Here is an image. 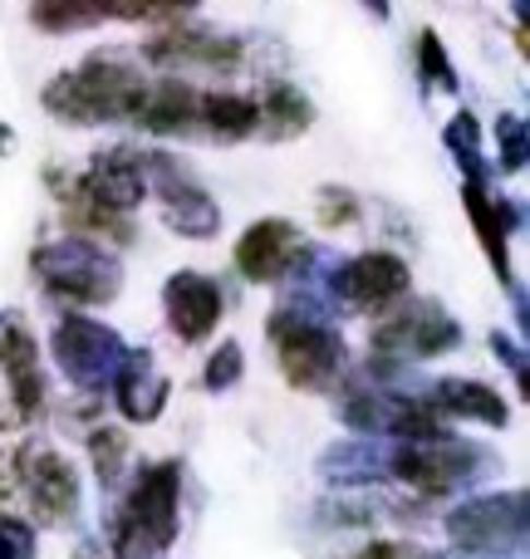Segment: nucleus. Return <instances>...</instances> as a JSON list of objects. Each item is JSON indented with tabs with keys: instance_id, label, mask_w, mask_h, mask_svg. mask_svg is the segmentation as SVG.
Instances as JSON below:
<instances>
[{
	"instance_id": "obj_1",
	"label": "nucleus",
	"mask_w": 530,
	"mask_h": 559,
	"mask_svg": "<svg viewBox=\"0 0 530 559\" xmlns=\"http://www.w3.org/2000/svg\"><path fill=\"white\" fill-rule=\"evenodd\" d=\"M143 94H148V84L133 59L98 49L84 64L49 79L39 104H45V114L59 118V123L89 128V123H128L133 108L143 104Z\"/></svg>"
},
{
	"instance_id": "obj_2",
	"label": "nucleus",
	"mask_w": 530,
	"mask_h": 559,
	"mask_svg": "<svg viewBox=\"0 0 530 559\" xmlns=\"http://www.w3.org/2000/svg\"><path fill=\"white\" fill-rule=\"evenodd\" d=\"M35 271L55 295L74 299V305H104V299L118 295V265L89 241L39 246Z\"/></svg>"
},
{
	"instance_id": "obj_3",
	"label": "nucleus",
	"mask_w": 530,
	"mask_h": 559,
	"mask_svg": "<svg viewBox=\"0 0 530 559\" xmlns=\"http://www.w3.org/2000/svg\"><path fill=\"white\" fill-rule=\"evenodd\" d=\"M270 334H275L280 348V368H285V378L295 388H325L344 364V344L325 324H309L299 314H275Z\"/></svg>"
},
{
	"instance_id": "obj_4",
	"label": "nucleus",
	"mask_w": 530,
	"mask_h": 559,
	"mask_svg": "<svg viewBox=\"0 0 530 559\" xmlns=\"http://www.w3.org/2000/svg\"><path fill=\"white\" fill-rule=\"evenodd\" d=\"M143 177L157 187V202H163V222L182 236H212L222 226L216 202L167 157H143Z\"/></svg>"
},
{
	"instance_id": "obj_5",
	"label": "nucleus",
	"mask_w": 530,
	"mask_h": 559,
	"mask_svg": "<svg viewBox=\"0 0 530 559\" xmlns=\"http://www.w3.org/2000/svg\"><path fill=\"white\" fill-rule=\"evenodd\" d=\"M447 531L467 550H511L526 535V501L521 496H486L467 501L462 511L447 515Z\"/></svg>"
},
{
	"instance_id": "obj_6",
	"label": "nucleus",
	"mask_w": 530,
	"mask_h": 559,
	"mask_svg": "<svg viewBox=\"0 0 530 559\" xmlns=\"http://www.w3.org/2000/svg\"><path fill=\"white\" fill-rule=\"evenodd\" d=\"M143 55L153 64H202V69H226L242 59V39L236 35H216V29L202 25H167L163 35H153L143 45Z\"/></svg>"
},
{
	"instance_id": "obj_7",
	"label": "nucleus",
	"mask_w": 530,
	"mask_h": 559,
	"mask_svg": "<svg viewBox=\"0 0 530 559\" xmlns=\"http://www.w3.org/2000/svg\"><path fill=\"white\" fill-rule=\"evenodd\" d=\"M163 305H167L173 334L187 338V344H197V338H207L216 329V319H222V289H216V280L182 271V275L167 280Z\"/></svg>"
},
{
	"instance_id": "obj_8",
	"label": "nucleus",
	"mask_w": 530,
	"mask_h": 559,
	"mask_svg": "<svg viewBox=\"0 0 530 559\" xmlns=\"http://www.w3.org/2000/svg\"><path fill=\"white\" fill-rule=\"evenodd\" d=\"M177 531V466H157L138 481L128 501V540L167 545Z\"/></svg>"
},
{
	"instance_id": "obj_9",
	"label": "nucleus",
	"mask_w": 530,
	"mask_h": 559,
	"mask_svg": "<svg viewBox=\"0 0 530 559\" xmlns=\"http://www.w3.org/2000/svg\"><path fill=\"white\" fill-rule=\"evenodd\" d=\"M299 231L290 222H280V216H270V222H256L251 231L236 241V265H242L246 280H256V285H266V280H280L290 271V265L299 261Z\"/></svg>"
},
{
	"instance_id": "obj_10",
	"label": "nucleus",
	"mask_w": 530,
	"mask_h": 559,
	"mask_svg": "<svg viewBox=\"0 0 530 559\" xmlns=\"http://www.w3.org/2000/svg\"><path fill=\"white\" fill-rule=\"evenodd\" d=\"M79 192H84L94 206L114 212V216L133 212V206L148 197L143 157H133V153H98L94 157V173L79 182Z\"/></svg>"
},
{
	"instance_id": "obj_11",
	"label": "nucleus",
	"mask_w": 530,
	"mask_h": 559,
	"mask_svg": "<svg viewBox=\"0 0 530 559\" xmlns=\"http://www.w3.org/2000/svg\"><path fill=\"white\" fill-rule=\"evenodd\" d=\"M334 289L349 299V305H364V309L388 305V299H398L408 289V265L388 251L354 255V261L334 275Z\"/></svg>"
},
{
	"instance_id": "obj_12",
	"label": "nucleus",
	"mask_w": 530,
	"mask_h": 559,
	"mask_svg": "<svg viewBox=\"0 0 530 559\" xmlns=\"http://www.w3.org/2000/svg\"><path fill=\"white\" fill-rule=\"evenodd\" d=\"M374 344L378 348H408V354L427 358V354H443V348L457 344V324L437 305H413L398 319H388V324L374 334Z\"/></svg>"
},
{
	"instance_id": "obj_13",
	"label": "nucleus",
	"mask_w": 530,
	"mask_h": 559,
	"mask_svg": "<svg viewBox=\"0 0 530 559\" xmlns=\"http://www.w3.org/2000/svg\"><path fill=\"white\" fill-rule=\"evenodd\" d=\"M197 94L202 88L182 84V79H163L143 94V104L133 108L128 123H138L143 133H157V138H177L187 128H197Z\"/></svg>"
},
{
	"instance_id": "obj_14",
	"label": "nucleus",
	"mask_w": 530,
	"mask_h": 559,
	"mask_svg": "<svg viewBox=\"0 0 530 559\" xmlns=\"http://www.w3.org/2000/svg\"><path fill=\"white\" fill-rule=\"evenodd\" d=\"M55 354L74 378H98V373H108V364L118 358V338L108 334L104 324L64 319V324L55 329Z\"/></svg>"
},
{
	"instance_id": "obj_15",
	"label": "nucleus",
	"mask_w": 530,
	"mask_h": 559,
	"mask_svg": "<svg viewBox=\"0 0 530 559\" xmlns=\"http://www.w3.org/2000/svg\"><path fill=\"white\" fill-rule=\"evenodd\" d=\"M309 118H315L309 98L299 94V88H290V84H270L266 94L256 98V133L275 138V143H285V138H299L309 128Z\"/></svg>"
},
{
	"instance_id": "obj_16",
	"label": "nucleus",
	"mask_w": 530,
	"mask_h": 559,
	"mask_svg": "<svg viewBox=\"0 0 530 559\" xmlns=\"http://www.w3.org/2000/svg\"><path fill=\"white\" fill-rule=\"evenodd\" d=\"M197 123L212 128L226 143H242V138L256 133V98L226 94V88H207V94H197Z\"/></svg>"
},
{
	"instance_id": "obj_17",
	"label": "nucleus",
	"mask_w": 530,
	"mask_h": 559,
	"mask_svg": "<svg viewBox=\"0 0 530 559\" xmlns=\"http://www.w3.org/2000/svg\"><path fill=\"white\" fill-rule=\"evenodd\" d=\"M0 368L15 378V397L25 407L39 403V373H35V338L15 314H0Z\"/></svg>"
},
{
	"instance_id": "obj_18",
	"label": "nucleus",
	"mask_w": 530,
	"mask_h": 559,
	"mask_svg": "<svg viewBox=\"0 0 530 559\" xmlns=\"http://www.w3.org/2000/svg\"><path fill=\"white\" fill-rule=\"evenodd\" d=\"M114 20V0H30V25L45 35H79Z\"/></svg>"
},
{
	"instance_id": "obj_19",
	"label": "nucleus",
	"mask_w": 530,
	"mask_h": 559,
	"mask_svg": "<svg viewBox=\"0 0 530 559\" xmlns=\"http://www.w3.org/2000/svg\"><path fill=\"white\" fill-rule=\"evenodd\" d=\"M25 481H30V496L39 501V511H45L49 521H59V515L74 511L79 486H74V472H69L59 456L39 452L35 462H25Z\"/></svg>"
},
{
	"instance_id": "obj_20",
	"label": "nucleus",
	"mask_w": 530,
	"mask_h": 559,
	"mask_svg": "<svg viewBox=\"0 0 530 559\" xmlns=\"http://www.w3.org/2000/svg\"><path fill=\"white\" fill-rule=\"evenodd\" d=\"M437 403H443L447 413H457V417H476V423H486V427H506V403L486 383L447 378V383L437 388Z\"/></svg>"
},
{
	"instance_id": "obj_21",
	"label": "nucleus",
	"mask_w": 530,
	"mask_h": 559,
	"mask_svg": "<svg viewBox=\"0 0 530 559\" xmlns=\"http://www.w3.org/2000/svg\"><path fill=\"white\" fill-rule=\"evenodd\" d=\"M467 212H472V226H476V236H482V246H486V255H492V265L506 275V216H502V202H492V197L482 192V182H467Z\"/></svg>"
},
{
	"instance_id": "obj_22",
	"label": "nucleus",
	"mask_w": 530,
	"mask_h": 559,
	"mask_svg": "<svg viewBox=\"0 0 530 559\" xmlns=\"http://www.w3.org/2000/svg\"><path fill=\"white\" fill-rule=\"evenodd\" d=\"M447 147L457 153V163L467 167V182H482V133H476V118L467 114H452V123H447Z\"/></svg>"
},
{
	"instance_id": "obj_23",
	"label": "nucleus",
	"mask_w": 530,
	"mask_h": 559,
	"mask_svg": "<svg viewBox=\"0 0 530 559\" xmlns=\"http://www.w3.org/2000/svg\"><path fill=\"white\" fill-rule=\"evenodd\" d=\"M202 0H114V20H182Z\"/></svg>"
},
{
	"instance_id": "obj_24",
	"label": "nucleus",
	"mask_w": 530,
	"mask_h": 559,
	"mask_svg": "<svg viewBox=\"0 0 530 559\" xmlns=\"http://www.w3.org/2000/svg\"><path fill=\"white\" fill-rule=\"evenodd\" d=\"M496 147H502V173H521L526 167V118L521 114L496 118Z\"/></svg>"
},
{
	"instance_id": "obj_25",
	"label": "nucleus",
	"mask_w": 530,
	"mask_h": 559,
	"mask_svg": "<svg viewBox=\"0 0 530 559\" xmlns=\"http://www.w3.org/2000/svg\"><path fill=\"white\" fill-rule=\"evenodd\" d=\"M417 69H423V84L433 79V84H443V88H457V74H452V64H447V49L433 29L417 35Z\"/></svg>"
},
{
	"instance_id": "obj_26",
	"label": "nucleus",
	"mask_w": 530,
	"mask_h": 559,
	"mask_svg": "<svg viewBox=\"0 0 530 559\" xmlns=\"http://www.w3.org/2000/svg\"><path fill=\"white\" fill-rule=\"evenodd\" d=\"M236 378H242V348L226 344L212 354V364H207V388H232Z\"/></svg>"
},
{
	"instance_id": "obj_27",
	"label": "nucleus",
	"mask_w": 530,
	"mask_h": 559,
	"mask_svg": "<svg viewBox=\"0 0 530 559\" xmlns=\"http://www.w3.org/2000/svg\"><path fill=\"white\" fill-rule=\"evenodd\" d=\"M358 202L344 192V187H329V192H319V222L325 226H339V222H354Z\"/></svg>"
},
{
	"instance_id": "obj_28",
	"label": "nucleus",
	"mask_w": 530,
	"mask_h": 559,
	"mask_svg": "<svg viewBox=\"0 0 530 559\" xmlns=\"http://www.w3.org/2000/svg\"><path fill=\"white\" fill-rule=\"evenodd\" d=\"M368 10H374V15H388V5H393V0H364Z\"/></svg>"
}]
</instances>
